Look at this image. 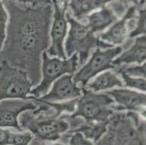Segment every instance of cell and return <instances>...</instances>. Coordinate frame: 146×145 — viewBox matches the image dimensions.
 Segmentation results:
<instances>
[{"label":"cell","instance_id":"cell-14","mask_svg":"<svg viewBox=\"0 0 146 145\" xmlns=\"http://www.w3.org/2000/svg\"><path fill=\"white\" fill-rule=\"evenodd\" d=\"M124 83L119 75L112 71H106L98 75L94 80L89 81L84 88L93 92L111 89L113 87H122Z\"/></svg>","mask_w":146,"mask_h":145},{"label":"cell","instance_id":"cell-1","mask_svg":"<svg viewBox=\"0 0 146 145\" xmlns=\"http://www.w3.org/2000/svg\"><path fill=\"white\" fill-rule=\"evenodd\" d=\"M37 104L36 110H27L21 114L18 121L22 129L29 130L37 139L42 141L54 142L70 128L69 124L61 116L55 117L49 111L47 104L29 97Z\"/></svg>","mask_w":146,"mask_h":145},{"label":"cell","instance_id":"cell-18","mask_svg":"<svg viewBox=\"0 0 146 145\" xmlns=\"http://www.w3.org/2000/svg\"><path fill=\"white\" fill-rule=\"evenodd\" d=\"M7 21L8 15L2 3V0H0V50H2L6 41Z\"/></svg>","mask_w":146,"mask_h":145},{"label":"cell","instance_id":"cell-7","mask_svg":"<svg viewBox=\"0 0 146 145\" xmlns=\"http://www.w3.org/2000/svg\"><path fill=\"white\" fill-rule=\"evenodd\" d=\"M55 7L53 21L50 31L51 45L46 51L48 55L57 57L60 59H66L63 43L68 31V21L66 11L67 2L61 3L58 0H52Z\"/></svg>","mask_w":146,"mask_h":145},{"label":"cell","instance_id":"cell-10","mask_svg":"<svg viewBox=\"0 0 146 145\" xmlns=\"http://www.w3.org/2000/svg\"><path fill=\"white\" fill-rule=\"evenodd\" d=\"M73 75L66 74L58 78L49 92L36 99L42 102H60L79 98L82 94V88L74 83Z\"/></svg>","mask_w":146,"mask_h":145},{"label":"cell","instance_id":"cell-15","mask_svg":"<svg viewBox=\"0 0 146 145\" xmlns=\"http://www.w3.org/2000/svg\"><path fill=\"white\" fill-rule=\"evenodd\" d=\"M112 0H70L68 6L72 10L76 20H82L94 10L103 8L108 2Z\"/></svg>","mask_w":146,"mask_h":145},{"label":"cell","instance_id":"cell-20","mask_svg":"<svg viewBox=\"0 0 146 145\" xmlns=\"http://www.w3.org/2000/svg\"><path fill=\"white\" fill-rule=\"evenodd\" d=\"M33 139L30 132L15 133L12 134L11 145H29Z\"/></svg>","mask_w":146,"mask_h":145},{"label":"cell","instance_id":"cell-16","mask_svg":"<svg viewBox=\"0 0 146 145\" xmlns=\"http://www.w3.org/2000/svg\"><path fill=\"white\" fill-rule=\"evenodd\" d=\"M116 73L121 76L123 80V83L126 87L135 89L137 90H140L143 92H145L146 83L145 78H135V77L129 76L122 72H117Z\"/></svg>","mask_w":146,"mask_h":145},{"label":"cell","instance_id":"cell-4","mask_svg":"<svg viewBox=\"0 0 146 145\" xmlns=\"http://www.w3.org/2000/svg\"><path fill=\"white\" fill-rule=\"evenodd\" d=\"M79 58L76 53L71 55L68 59H60L57 57L50 58L46 51L42 53V78L39 85L31 89L29 97L39 98L50 89L51 85L58 78L66 74L74 73L78 68Z\"/></svg>","mask_w":146,"mask_h":145},{"label":"cell","instance_id":"cell-27","mask_svg":"<svg viewBox=\"0 0 146 145\" xmlns=\"http://www.w3.org/2000/svg\"><path fill=\"white\" fill-rule=\"evenodd\" d=\"M2 1H4V0H2Z\"/></svg>","mask_w":146,"mask_h":145},{"label":"cell","instance_id":"cell-23","mask_svg":"<svg viewBox=\"0 0 146 145\" xmlns=\"http://www.w3.org/2000/svg\"><path fill=\"white\" fill-rule=\"evenodd\" d=\"M14 2H19L23 4H31L32 5H47L50 4V0H10Z\"/></svg>","mask_w":146,"mask_h":145},{"label":"cell","instance_id":"cell-2","mask_svg":"<svg viewBox=\"0 0 146 145\" xmlns=\"http://www.w3.org/2000/svg\"><path fill=\"white\" fill-rule=\"evenodd\" d=\"M68 23L70 25V30L65 43V52L66 57L70 58L76 53L78 54V66H82L90 57L91 51L95 48L108 49L112 45L100 40L86 24L79 22L71 14L66 15Z\"/></svg>","mask_w":146,"mask_h":145},{"label":"cell","instance_id":"cell-5","mask_svg":"<svg viewBox=\"0 0 146 145\" xmlns=\"http://www.w3.org/2000/svg\"><path fill=\"white\" fill-rule=\"evenodd\" d=\"M33 83L24 70L4 60L0 64V102L5 99H27Z\"/></svg>","mask_w":146,"mask_h":145},{"label":"cell","instance_id":"cell-8","mask_svg":"<svg viewBox=\"0 0 146 145\" xmlns=\"http://www.w3.org/2000/svg\"><path fill=\"white\" fill-rule=\"evenodd\" d=\"M106 93L114 100L112 108L115 112H135L145 118L146 95L144 92L128 89H114Z\"/></svg>","mask_w":146,"mask_h":145},{"label":"cell","instance_id":"cell-25","mask_svg":"<svg viewBox=\"0 0 146 145\" xmlns=\"http://www.w3.org/2000/svg\"><path fill=\"white\" fill-rule=\"evenodd\" d=\"M42 145H63V144L60 143H55V144H42Z\"/></svg>","mask_w":146,"mask_h":145},{"label":"cell","instance_id":"cell-3","mask_svg":"<svg viewBox=\"0 0 146 145\" xmlns=\"http://www.w3.org/2000/svg\"><path fill=\"white\" fill-rule=\"evenodd\" d=\"M113 103V99L106 92L98 94L82 88V94L77 99L75 110L71 114H66L87 122L109 123L116 113L112 108Z\"/></svg>","mask_w":146,"mask_h":145},{"label":"cell","instance_id":"cell-11","mask_svg":"<svg viewBox=\"0 0 146 145\" xmlns=\"http://www.w3.org/2000/svg\"><path fill=\"white\" fill-rule=\"evenodd\" d=\"M135 7H131L120 21H117L106 31L97 34L100 40L112 45L124 44L129 34V28L132 19L135 18Z\"/></svg>","mask_w":146,"mask_h":145},{"label":"cell","instance_id":"cell-9","mask_svg":"<svg viewBox=\"0 0 146 145\" xmlns=\"http://www.w3.org/2000/svg\"><path fill=\"white\" fill-rule=\"evenodd\" d=\"M37 104L32 99H12L0 102V128H14L22 131L18 121L19 115L27 110H36Z\"/></svg>","mask_w":146,"mask_h":145},{"label":"cell","instance_id":"cell-24","mask_svg":"<svg viewBox=\"0 0 146 145\" xmlns=\"http://www.w3.org/2000/svg\"><path fill=\"white\" fill-rule=\"evenodd\" d=\"M121 3L124 4H134V5H137L140 2V0H119Z\"/></svg>","mask_w":146,"mask_h":145},{"label":"cell","instance_id":"cell-6","mask_svg":"<svg viewBox=\"0 0 146 145\" xmlns=\"http://www.w3.org/2000/svg\"><path fill=\"white\" fill-rule=\"evenodd\" d=\"M123 51L121 46H116L105 50L100 48H96L92 53L88 62L84 65L80 70L73 75L74 83L80 85V87L84 88L92 78L102 72L109 69H115L112 64L113 60Z\"/></svg>","mask_w":146,"mask_h":145},{"label":"cell","instance_id":"cell-26","mask_svg":"<svg viewBox=\"0 0 146 145\" xmlns=\"http://www.w3.org/2000/svg\"><path fill=\"white\" fill-rule=\"evenodd\" d=\"M145 3V0H141V2H140V4H142V5H143V4Z\"/></svg>","mask_w":146,"mask_h":145},{"label":"cell","instance_id":"cell-17","mask_svg":"<svg viewBox=\"0 0 146 145\" xmlns=\"http://www.w3.org/2000/svg\"><path fill=\"white\" fill-rule=\"evenodd\" d=\"M117 72H122L129 76L135 78H145V62L137 66H128L127 65H122L121 67L118 69Z\"/></svg>","mask_w":146,"mask_h":145},{"label":"cell","instance_id":"cell-12","mask_svg":"<svg viewBox=\"0 0 146 145\" xmlns=\"http://www.w3.org/2000/svg\"><path fill=\"white\" fill-rule=\"evenodd\" d=\"M145 35L136 37L135 43L132 46L118 55L113 60L112 64L115 68L122 65H129L131 63L143 64L145 61Z\"/></svg>","mask_w":146,"mask_h":145},{"label":"cell","instance_id":"cell-19","mask_svg":"<svg viewBox=\"0 0 146 145\" xmlns=\"http://www.w3.org/2000/svg\"><path fill=\"white\" fill-rule=\"evenodd\" d=\"M142 35H145V10H141L140 11L137 22L135 24L133 30L129 34V37L133 38Z\"/></svg>","mask_w":146,"mask_h":145},{"label":"cell","instance_id":"cell-22","mask_svg":"<svg viewBox=\"0 0 146 145\" xmlns=\"http://www.w3.org/2000/svg\"><path fill=\"white\" fill-rule=\"evenodd\" d=\"M12 131L0 128V145L11 144Z\"/></svg>","mask_w":146,"mask_h":145},{"label":"cell","instance_id":"cell-13","mask_svg":"<svg viewBox=\"0 0 146 145\" xmlns=\"http://www.w3.org/2000/svg\"><path fill=\"white\" fill-rule=\"evenodd\" d=\"M87 27L94 34H100L106 30L113 23L117 21V16L110 7H103L100 10L85 17Z\"/></svg>","mask_w":146,"mask_h":145},{"label":"cell","instance_id":"cell-21","mask_svg":"<svg viewBox=\"0 0 146 145\" xmlns=\"http://www.w3.org/2000/svg\"><path fill=\"white\" fill-rule=\"evenodd\" d=\"M69 145H94L92 142L89 141L81 133H75L69 140Z\"/></svg>","mask_w":146,"mask_h":145}]
</instances>
